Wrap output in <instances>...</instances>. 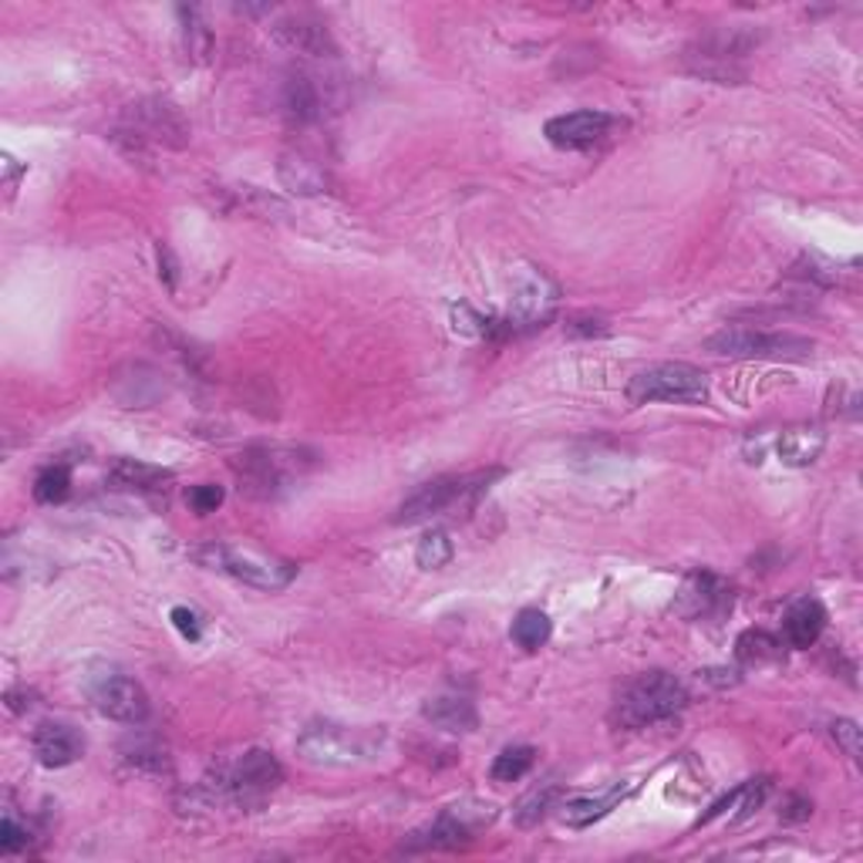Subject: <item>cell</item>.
<instances>
[{
    "label": "cell",
    "instance_id": "obj_1",
    "mask_svg": "<svg viewBox=\"0 0 863 863\" xmlns=\"http://www.w3.org/2000/svg\"><path fill=\"white\" fill-rule=\"evenodd\" d=\"M688 705L684 684L668 671H644L631 678L611 705V722L618 729H644L654 722L671 719Z\"/></svg>",
    "mask_w": 863,
    "mask_h": 863
},
{
    "label": "cell",
    "instance_id": "obj_2",
    "mask_svg": "<svg viewBox=\"0 0 863 863\" xmlns=\"http://www.w3.org/2000/svg\"><path fill=\"white\" fill-rule=\"evenodd\" d=\"M385 732L378 729H352L337 722H314L301 732L297 752L314 765H355L368 762L382 752Z\"/></svg>",
    "mask_w": 863,
    "mask_h": 863
},
{
    "label": "cell",
    "instance_id": "obj_3",
    "mask_svg": "<svg viewBox=\"0 0 863 863\" xmlns=\"http://www.w3.org/2000/svg\"><path fill=\"white\" fill-rule=\"evenodd\" d=\"M631 405L671 402V405H705L709 402V378L702 368L684 362H664L638 372L628 382Z\"/></svg>",
    "mask_w": 863,
    "mask_h": 863
},
{
    "label": "cell",
    "instance_id": "obj_4",
    "mask_svg": "<svg viewBox=\"0 0 863 863\" xmlns=\"http://www.w3.org/2000/svg\"><path fill=\"white\" fill-rule=\"evenodd\" d=\"M200 560L256 590H284L297 577V564L240 544H210L206 550H200Z\"/></svg>",
    "mask_w": 863,
    "mask_h": 863
},
{
    "label": "cell",
    "instance_id": "obj_5",
    "mask_svg": "<svg viewBox=\"0 0 863 863\" xmlns=\"http://www.w3.org/2000/svg\"><path fill=\"white\" fill-rule=\"evenodd\" d=\"M705 352L722 358H810L813 341L800 334H780V331L722 327L705 341Z\"/></svg>",
    "mask_w": 863,
    "mask_h": 863
},
{
    "label": "cell",
    "instance_id": "obj_6",
    "mask_svg": "<svg viewBox=\"0 0 863 863\" xmlns=\"http://www.w3.org/2000/svg\"><path fill=\"white\" fill-rule=\"evenodd\" d=\"M496 476H502V469H489V473H473V476H439V479H428L422 483L402 506L395 524H418L428 520V516L446 512L456 502H466L473 496H479Z\"/></svg>",
    "mask_w": 863,
    "mask_h": 863
},
{
    "label": "cell",
    "instance_id": "obj_7",
    "mask_svg": "<svg viewBox=\"0 0 863 863\" xmlns=\"http://www.w3.org/2000/svg\"><path fill=\"white\" fill-rule=\"evenodd\" d=\"M284 783V769L267 749H246L236 765L220 780V793L233 800L236 806H256L264 803L277 786Z\"/></svg>",
    "mask_w": 863,
    "mask_h": 863
},
{
    "label": "cell",
    "instance_id": "obj_8",
    "mask_svg": "<svg viewBox=\"0 0 863 863\" xmlns=\"http://www.w3.org/2000/svg\"><path fill=\"white\" fill-rule=\"evenodd\" d=\"M89 696L95 702V709L112 719V722H125V725H139L149 719V696L145 688L122 674V671H105V674H95L89 681Z\"/></svg>",
    "mask_w": 863,
    "mask_h": 863
},
{
    "label": "cell",
    "instance_id": "obj_9",
    "mask_svg": "<svg viewBox=\"0 0 863 863\" xmlns=\"http://www.w3.org/2000/svg\"><path fill=\"white\" fill-rule=\"evenodd\" d=\"M297 469H301L297 453H281V449H250L233 459V473L240 476L250 496L277 493Z\"/></svg>",
    "mask_w": 863,
    "mask_h": 863
},
{
    "label": "cell",
    "instance_id": "obj_10",
    "mask_svg": "<svg viewBox=\"0 0 863 863\" xmlns=\"http://www.w3.org/2000/svg\"><path fill=\"white\" fill-rule=\"evenodd\" d=\"M621 122L608 112H597V109H580V112H567V115H557L544 125V135L557 145V149H590V145H600L603 139H611L615 129Z\"/></svg>",
    "mask_w": 863,
    "mask_h": 863
},
{
    "label": "cell",
    "instance_id": "obj_11",
    "mask_svg": "<svg viewBox=\"0 0 863 863\" xmlns=\"http://www.w3.org/2000/svg\"><path fill=\"white\" fill-rule=\"evenodd\" d=\"M732 608V587L712 573V570H696L688 573L678 597H674V611L688 621L699 618H719Z\"/></svg>",
    "mask_w": 863,
    "mask_h": 863
},
{
    "label": "cell",
    "instance_id": "obj_12",
    "mask_svg": "<svg viewBox=\"0 0 863 863\" xmlns=\"http://www.w3.org/2000/svg\"><path fill=\"white\" fill-rule=\"evenodd\" d=\"M129 119H132V135H139L142 142L152 139L169 149H183L190 142V125L169 102H159V99L139 102V105H132Z\"/></svg>",
    "mask_w": 863,
    "mask_h": 863
},
{
    "label": "cell",
    "instance_id": "obj_13",
    "mask_svg": "<svg viewBox=\"0 0 863 863\" xmlns=\"http://www.w3.org/2000/svg\"><path fill=\"white\" fill-rule=\"evenodd\" d=\"M554 301H557V287L540 271L524 267L520 274H516V284H512L509 331H512V321L527 324V327H537L540 321H547L550 311H554Z\"/></svg>",
    "mask_w": 863,
    "mask_h": 863
},
{
    "label": "cell",
    "instance_id": "obj_14",
    "mask_svg": "<svg viewBox=\"0 0 863 863\" xmlns=\"http://www.w3.org/2000/svg\"><path fill=\"white\" fill-rule=\"evenodd\" d=\"M84 752V739L74 725L68 722H41L34 729V755L48 769H64L78 762Z\"/></svg>",
    "mask_w": 863,
    "mask_h": 863
},
{
    "label": "cell",
    "instance_id": "obj_15",
    "mask_svg": "<svg viewBox=\"0 0 863 863\" xmlns=\"http://www.w3.org/2000/svg\"><path fill=\"white\" fill-rule=\"evenodd\" d=\"M823 628H826V608L816 597L796 600L783 618V638H786L790 648H800V651L813 648L820 641Z\"/></svg>",
    "mask_w": 863,
    "mask_h": 863
},
{
    "label": "cell",
    "instance_id": "obj_16",
    "mask_svg": "<svg viewBox=\"0 0 863 863\" xmlns=\"http://www.w3.org/2000/svg\"><path fill=\"white\" fill-rule=\"evenodd\" d=\"M274 38L281 44H287L291 51H301V54H314V58H324V54H334V41L327 34V28L307 14H294L287 21H281L274 28Z\"/></svg>",
    "mask_w": 863,
    "mask_h": 863
},
{
    "label": "cell",
    "instance_id": "obj_17",
    "mask_svg": "<svg viewBox=\"0 0 863 863\" xmlns=\"http://www.w3.org/2000/svg\"><path fill=\"white\" fill-rule=\"evenodd\" d=\"M422 715H425V722H431L443 732H476V725H479V715H476L473 702L463 699V696H436V699H428Z\"/></svg>",
    "mask_w": 863,
    "mask_h": 863
},
{
    "label": "cell",
    "instance_id": "obj_18",
    "mask_svg": "<svg viewBox=\"0 0 863 863\" xmlns=\"http://www.w3.org/2000/svg\"><path fill=\"white\" fill-rule=\"evenodd\" d=\"M631 793V786H615L611 793H603V796H577V800H570L567 806H564V823L567 826H573V830H583V826H590V823H597V820H603L608 816L625 796Z\"/></svg>",
    "mask_w": 863,
    "mask_h": 863
},
{
    "label": "cell",
    "instance_id": "obj_19",
    "mask_svg": "<svg viewBox=\"0 0 863 863\" xmlns=\"http://www.w3.org/2000/svg\"><path fill=\"white\" fill-rule=\"evenodd\" d=\"M172 473L162 469V466H149V463H139V459H119L112 469H109V483L115 489H142V493H152V489H162V483H169Z\"/></svg>",
    "mask_w": 863,
    "mask_h": 863
},
{
    "label": "cell",
    "instance_id": "obj_20",
    "mask_svg": "<svg viewBox=\"0 0 863 863\" xmlns=\"http://www.w3.org/2000/svg\"><path fill=\"white\" fill-rule=\"evenodd\" d=\"M277 172H281V183L297 196H314V193H324V186H327L324 169L301 155H284Z\"/></svg>",
    "mask_w": 863,
    "mask_h": 863
},
{
    "label": "cell",
    "instance_id": "obj_21",
    "mask_svg": "<svg viewBox=\"0 0 863 863\" xmlns=\"http://www.w3.org/2000/svg\"><path fill=\"white\" fill-rule=\"evenodd\" d=\"M469 826L463 820H456L453 813L439 816L436 823H431L428 830L415 833L412 836V850H456L469 840Z\"/></svg>",
    "mask_w": 863,
    "mask_h": 863
},
{
    "label": "cell",
    "instance_id": "obj_22",
    "mask_svg": "<svg viewBox=\"0 0 863 863\" xmlns=\"http://www.w3.org/2000/svg\"><path fill=\"white\" fill-rule=\"evenodd\" d=\"M765 796H769V780H752V783L739 786L735 793H729L722 803H715L712 813L705 816V823L715 820V816H722V813H729L735 823H739V820H749V816L765 803Z\"/></svg>",
    "mask_w": 863,
    "mask_h": 863
},
{
    "label": "cell",
    "instance_id": "obj_23",
    "mask_svg": "<svg viewBox=\"0 0 863 863\" xmlns=\"http://www.w3.org/2000/svg\"><path fill=\"white\" fill-rule=\"evenodd\" d=\"M780 459L786 466H810L823 453V431L820 428H790L780 439Z\"/></svg>",
    "mask_w": 863,
    "mask_h": 863
},
{
    "label": "cell",
    "instance_id": "obj_24",
    "mask_svg": "<svg viewBox=\"0 0 863 863\" xmlns=\"http://www.w3.org/2000/svg\"><path fill=\"white\" fill-rule=\"evenodd\" d=\"M284 105L297 122H311L321 115V95L314 89V81L304 74H291L284 84Z\"/></svg>",
    "mask_w": 863,
    "mask_h": 863
},
{
    "label": "cell",
    "instance_id": "obj_25",
    "mask_svg": "<svg viewBox=\"0 0 863 863\" xmlns=\"http://www.w3.org/2000/svg\"><path fill=\"white\" fill-rule=\"evenodd\" d=\"M735 658L742 664H769V661H780L783 658V641L769 634V631H745L735 641Z\"/></svg>",
    "mask_w": 863,
    "mask_h": 863
},
{
    "label": "cell",
    "instance_id": "obj_26",
    "mask_svg": "<svg viewBox=\"0 0 863 863\" xmlns=\"http://www.w3.org/2000/svg\"><path fill=\"white\" fill-rule=\"evenodd\" d=\"M550 631H554L550 618L544 611H537V608H527V611L516 615V621L509 628V638L520 644L524 651H540L550 641Z\"/></svg>",
    "mask_w": 863,
    "mask_h": 863
},
{
    "label": "cell",
    "instance_id": "obj_27",
    "mask_svg": "<svg viewBox=\"0 0 863 863\" xmlns=\"http://www.w3.org/2000/svg\"><path fill=\"white\" fill-rule=\"evenodd\" d=\"M534 762H537V749L534 745H509V749H502L493 759L489 775L496 783H520L524 775L534 769Z\"/></svg>",
    "mask_w": 863,
    "mask_h": 863
},
{
    "label": "cell",
    "instance_id": "obj_28",
    "mask_svg": "<svg viewBox=\"0 0 863 863\" xmlns=\"http://www.w3.org/2000/svg\"><path fill=\"white\" fill-rule=\"evenodd\" d=\"M557 796H560V790L557 786H540V790H530L520 803H516V823L520 826H537L550 810H554V803H557Z\"/></svg>",
    "mask_w": 863,
    "mask_h": 863
},
{
    "label": "cell",
    "instance_id": "obj_29",
    "mask_svg": "<svg viewBox=\"0 0 863 863\" xmlns=\"http://www.w3.org/2000/svg\"><path fill=\"white\" fill-rule=\"evenodd\" d=\"M415 560L422 570H439L453 560V540L443 534V530H431L418 540L415 547Z\"/></svg>",
    "mask_w": 863,
    "mask_h": 863
},
{
    "label": "cell",
    "instance_id": "obj_30",
    "mask_svg": "<svg viewBox=\"0 0 863 863\" xmlns=\"http://www.w3.org/2000/svg\"><path fill=\"white\" fill-rule=\"evenodd\" d=\"M68 493H71V473H68L64 466H48V469L38 473V479H34V499H38V502L54 506V502H61Z\"/></svg>",
    "mask_w": 863,
    "mask_h": 863
},
{
    "label": "cell",
    "instance_id": "obj_31",
    "mask_svg": "<svg viewBox=\"0 0 863 863\" xmlns=\"http://www.w3.org/2000/svg\"><path fill=\"white\" fill-rule=\"evenodd\" d=\"M183 18H186V51H190L196 61H206L210 51H213V34H210V28L200 21V11H186V8H183Z\"/></svg>",
    "mask_w": 863,
    "mask_h": 863
},
{
    "label": "cell",
    "instance_id": "obj_32",
    "mask_svg": "<svg viewBox=\"0 0 863 863\" xmlns=\"http://www.w3.org/2000/svg\"><path fill=\"white\" fill-rule=\"evenodd\" d=\"M125 762H132L135 769H149V772H165L169 769L165 749H159L155 742H142V739L125 745Z\"/></svg>",
    "mask_w": 863,
    "mask_h": 863
},
{
    "label": "cell",
    "instance_id": "obj_33",
    "mask_svg": "<svg viewBox=\"0 0 863 863\" xmlns=\"http://www.w3.org/2000/svg\"><path fill=\"white\" fill-rule=\"evenodd\" d=\"M186 502H190V509L200 512V516L216 512V506L223 502V489L213 486V483H200V486H193V489L186 493Z\"/></svg>",
    "mask_w": 863,
    "mask_h": 863
},
{
    "label": "cell",
    "instance_id": "obj_34",
    "mask_svg": "<svg viewBox=\"0 0 863 863\" xmlns=\"http://www.w3.org/2000/svg\"><path fill=\"white\" fill-rule=\"evenodd\" d=\"M28 843H31V830H24L14 816H4V823H0V850L21 853Z\"/></svg>",
    "mask_w": 863,
    "mask_h": 863
},
{
    "label": "cell",
    "instance_id": "obj_35",
    "mask_svg": "<svg viewBox=\"0 0 863 863\" xmlns=\"http://www.w3.org/2000/svg\"><path fill=\"white\" fill-rule=\"evenodd\" d=\"M833 739L840 742V749H843L853 762L860 759V729H856V722L836 719V722H833Z\"/></svg>",
    "mask_w": 863,
    "mask_h": 863
},
{
    "label": "cell",
    "instance_id": "obj_36",
    "mask_svg": "<svg viewBox=\"0 0 863 863\" xmlns=\"http://www.w3.org/2000/svg\"><path fill=\"white\" fill-rule=\"evenodd\" d=\"M172 625L180 628V634L183 638H190V641H200V634H203V628H200V618L190 611V608H176L172 611Z\"/></svg>",
    "mask_w": 863,
    "mask_h": 863
}]
</instances>
